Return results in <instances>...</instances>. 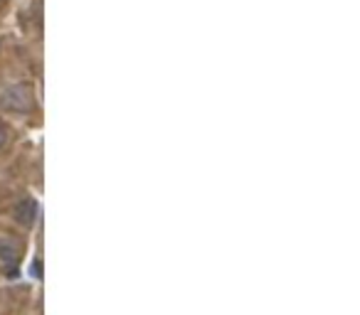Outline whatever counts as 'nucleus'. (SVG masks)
<instances>
[{
	"label": "nucleus",
	"mask_w": 360,
	"mask_h": 315,
	"mask_svg": "<svg viewBox=\"0 0 360 315\" xmlns=\"http://www.w3.org/2000/svg\"><path fill=\"white\" fill-rule=\"evenodd\" d=\"M0 264L6 266V269L15 271L17 266V249L8 242H0Z\"/></svg>",
	"instance_id": "obj_3"
},
{
	"label": "nucleus",
	"mask_w": 360,
	"mask_h": 315,
	"mask_svg": "<svg viewBox=\"0 0 360 315\" xmlns=\"http://www.w3.org/2000/svg\"><path fill=\"white\" fill-rule=\"evenodd\" d=\"M6 140H8V131L0 126V145H6Z\"/></svg>",
	"instance_id": "obj_4"
},
{
	"label": "nucleus",
	"mask_w": 360,
	"mask_h": 315,
	"mask_svg": "<svg viewBox=\"0 0 360 315\" xmlns=\"http://www.w3.org/2000/svg\"><path fill=\"white\" fill-rule=\"evenodd\" d=\"M0 103H3V109L8 111H15V114H22V111L30 109V91H27L25 87H8L6 91H3V98H0Z\"/></svg>",
	"instance_id": "obj_1"
},
{
	"label": "nucleus",
	"mask_w": 360,
	"mask_h": 315,
	"mask_svg": "<svg viewBox=\"0 0 360 315\" xmlns=\"http://www.w3.org/2000/svg\"><path fill=\"white\" fill-rule=\"evenodd\" d=\"M15 217H17V222H20V224L30 227V224L35 222V217H37V202L35 200L20 202V205H17V210H15Z\"/></svg>",
	"instance_id": "obj_2"
}]
</instances>
